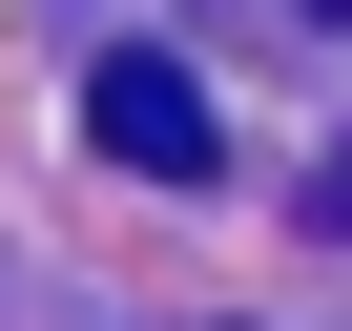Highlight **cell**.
I'll return each mask as SVG.
<instances>
[{
  "mask_svg": "<svg viewBox=\"0 0 352 331\" xmlns=\"http://www.w3.org/2000/svg\"><path fill=\"white\" fill-rule=\"evenodd\" d=\"M83 145L124 166V187H208V166H228V124H208V83L166 62V42H104V62H83Z\"/></svg>",
  "mask_w": 352,
  "mask_h": 331,
  "instance_id": "obj_1",
  "label": "cell"
},
{
  "mask_svg": "<svg viewBox=\"0 0 352 331\" xmlns=\"http://www.w3.org/2000/svg\"><path fill=\"white\" fill-rule=\"evenodd\" d=\"M311 228H352V145H331V166H311Z\"/></svg>",
  "mask_w": 352,
  "mask_h": 331,
  "instance_id": "obj_2",
  "label": "cell"
}]
</instances>
